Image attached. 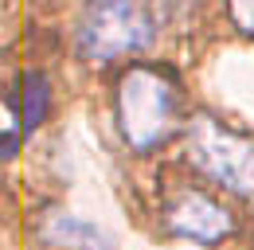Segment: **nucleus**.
<instances>
[{
	"label": "nucleus",
	"instance_id": "obj_1",
	"mask_svg": "<svg viewBox=\"0 0 254 250\" xmlns=\"http://www.w3.org/2000/svg\"><path fill=\"white\" fill-rule=\"evenodd\" d=\"M114 118L133 153H157L184 129L176 78L160 66H129L114 90Z\"/></svg>",
	"mask_w": 254,
	"mask_h": 250
},
{
	"label": "nucleus",
	"instance_id": "obj_2",
	"mask_svg": "<svg viewBox=\"0 0 254 250\" xmlns=\"http://www.w3.org/2000/svg\"><path fill=\"white\" fill-rule=\"evenodd\" d=\"M78 55L94 62H114L153 47L157 12L149 0H86L78 16Z\"/></svg>",
	"mask_w": 254,
	"mask_h": 250
},
{
	"label": "nucleus",
	"instance_id": "obj_3",
	"mask_svg": "<svg viewBox=\"0 0 254 250\" xmlns=\"http://www.w3.org/2000/svg\"><path fill=\"white\" fill-rule=\"evenodd\" d=\"M191 164L215 180L219 188L254 199V137L251 133H235L223 122H215L211 114H195L184 133Z\"/></svg>",
	"mask_w": 254,
	"mask_h": 250
},
{
	"label": "nucleus",
	"instance_id": "obj_4",
	"mask_svg": "<svg viewBox=\"0 0 254 250\" xmlns=\"http://www.w3.org/2000/svg\"><path fill=\"white\" fill-rule=\"evenodd\" d=\"M164 223H168L172 235L191 239V243H199V247H219L223 239L235 231L231 211H227L223 203H215L211 195L195 191V188H180V191L168 199Z\"/></svg>",
	"mask_w": 254,
	"mask_h": 250
},
{
	"label": "nucleus",
	"instance_id": "obj_5",
	"mask_svg": "<svg viewBox=\"0 0 254 250\" xmlns=\"http://www.w3.org/2000/svg\"><path fill=\"white\" fill-rule=\"evenodd\" d=\"M43 239L55 250H114V243L98 231L94 223L78 215H66V211H55V215L43 219Z\"/></svg>",
	"mask_w": 254,
	"mask_h": 250
},
{
	"label": "nucleus",
	"instance_id": "obj_6",
	"mask_svg": "<svg viewBox=\"0 0 254 250\" xmlns=\"http://www.w3.org/2000/svg\"><path fill=\"white\" fill-rule=\"evenodd\" d=\"M47 114H51V82H47V74L28 70L20 78V129L35 133L47 122Z\"/></svg>",
	"mask_w": 254,
	"mask_h": 250
},
{
	"label": "nucleus",
	"instance_id": "obj_7",
	"mask_svg": "<svg viewBox=\"0 0 254 250\" xmlns=\"http://www.w3.org/2000/svg\"><path fill=\"white\" fill-rule=\"evenodd\" d=\"M227 12L235 20V28L254 39V0H227Z\"/></svg>",
	"mask_w": 254,
	"mask_h": 250
},
{
	"label": "nucleus",
	"instance_id": "obj_8",
	"mask_svg": "<svg viewBox=\"0 0 254 250\" xmlns=\"http://www.w3.org/2000/svg\"><path fill=\"white\" fill-rule=\"evenodd\" d=\"M16 149H20V137L16 133H0V160H12Z\"/></svg>",
	"mask_w": 254,
	"mask_h": 250
}]
</instances>
